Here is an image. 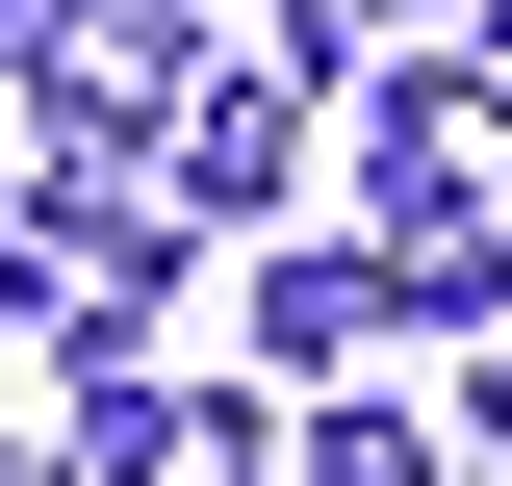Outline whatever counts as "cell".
Returning <instances> with one entry per match:
<instances>
[{"label": "cell", "instance_id": "cell-3", "mask_svg": "<svg viewBox=\"0 0 512 486\" xmlns=\"http://www.w3.org/2000/svg\"><path fill=\"white\" fill-rule=\"evenodd\" d=\"M384 333H512V205H436V231H359Z\"/></svg>", "mask_w": 512, "mask_h": 486}, {"label": "cell", "instance_id": "cell-2", "mask_svg": "<svg viewBox=\"0 0 512 486\" xmlns=\"http://www.w3.org/2000/svg\"><path fill=\"white\" fill-rule=\"evenodd\" d=\"M282 154H308V52H205V103H180V231H231V205H282Z\"/></svg>", "mask_w": 512, "mask_h": 486}, {"label": "cell", "instance_id": "cell-5", "mask_svg": "<svg viewBox=\"0 0 512 486\" xmlns=\"http://www.w3.org/2000/svg\"><path fill=\"white\" fill-rule=\"evenodd\" d=\"M461 435H487V486H512V333H487V410H461Z\"/></svg>", "mask_w": 512, "mask_h": 486}, {"label": "cell", "instance_id": "cell-6", "mask_svg": "<svg viewBox=\"0 0 512 486\" xmlns=\"http://www.w3.org/2000/svg\"><path fill=\"white\" fill-rule=\"evenodd\" d=\"M26 52H52V0H0V77H26Z\"/></svg>", "mask_w": 512, "mask_h": 486}, {"label": "cell", "instance_id": "cell-7", "mask_svg": "<svg viewBox=\"0 0 512 486\" xmlns=\"http://www.w3.org/2000/svg\"><path fill=\"white\" fill-rule=\"evenodd\" d=\"M0 486H52V461H0Z\"/></svg>", "mask_w": 512, "mask_h": 486}, {"label": "cell", "instance_id": "cell-4", "mask_svg": "<svg viewBox=\"0 0 512 486\" xmlns=\"http://www.w3.org/2000/svg\"><path fill=\"white\" fill-rule=\"evenodd\" d=\"M359 333H384V282H359V231H308L282 282H256V359H282V384H333Z\"/></svg>", "mask_w": 512, "mask_h": 486}, {"label": "cell", "instance_id": "cell-1", "mask_svg": "<svg viewBox=\"0 0 512 486\" xmlns=\"http://www.w3.org/2000/svg\"><path fill=\"white\" fill-rule=\"evenodd\" d=\"M26 103H52V154H180V103H205V0H52Z\"/></svg>", "mask_w": 512, "mask_h": 486}]
</instances>
